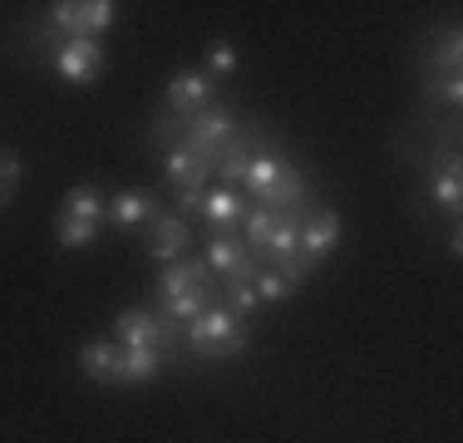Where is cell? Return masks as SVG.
<instances>
[{"mask_svg":"<svg viewBox=\"0 0 463 443\" xmlns=\"http://www.w3.org/2000/svg\"><path fill=\"white\" fill-rule=\"evenodd\" d=\"M257 153H261V138H257V133H237V138H232L222 153H217V163H213V168L227 177V187H232V193H237V183L247 177V168H251V158H257Z\"/></svg>","mask_w":463,"mask_h":443,"instance_id":"obj_11","label":"cell"},{"mask_svg":"<svg viewBox=\"0 0 463 443\" xmlns=\"http://www.w3.org/2000/svg\"><path fill=\"white\" fill-rule=\"evenodd\" d=\"M183 247H187V222L183 217H153L148 222V251H153V261H178L183 257Z\"/></svg>","mask_w":463,"mask_h":443,"instance_id":"obj_12","label":"cell"},{"mask_svg":"<svg viewBox=\"0 0 463 443\" xmlns=\"http://www.w3.org/2000/svg\"><path fill=\"white\" fill-rule=\"evenodd\" d=\"M207 64H213L217 74H232V70H237V50H232L227 40H213V50H207Z\"/></svg>","mask_w":463,"mask_h":443,"instance_id":"obj_23","label":"cell"},{"mask_svg":"<svg viewBox=\"0 0 463 443\" xmlns=\"http://www.w3.org/2000/svg\"><path fill=\"white\" fill-rule=\"evenodd\" d=\"M232 138H237V118L217 104H207L203 114H193L183 124V148H193L197 158H207V163H217V153H222Z\"/></svg>","mask_w":463,"mask_h":443,"instance_id":"obj_4","label":"cell"},{"mask_svg":"<svg viewBox=\"0 0 463 443\" xmlns=\"http://www.w3.org/2000/svg\"><path fill=\"white\" fill-rule=\"evenodd\" d=\"M247 197L241 193H232V187H222V193H207L203 197V217L213 222L217 231H227V227H237V222H247Z\"/></svg>","mask_w":463,"mask_h":443,"instance_id":"obj_16","label":"cell"},{"mask_svg":"<svg viewBox=\"0 0 463 443\" xmlns=\"http://www.w3.org/2000/svg\"><path fill=\"white\" fill-rule=\"evenodd\" d=\"M429 197H434L439 207H449V212H458V203H463V177H458V168H449L444 177H434V183H429Z\"/></svg>","mask_w":463,"mask_h":443,"instance_id":"obj_20","label":"cell"},{"mask_svg":"<svg viewBox=\"0 0 463 443\" xmlns=\"http://www.w3.org/2000/svg\"><path fill=\"white\" fill-rule=\"evenodd\" d=\"M291 291H296V286L286 281L281 271H261L257 276V296H261V301H291Z\"/></svg>","mask_w":463,"mask_h":443,"instance_id":"obj_22","label":"cell"},{"mask_svg":"<svg viewBox=\"0 0 463 443\" xmlns=\"http://www.w3.org/2000/svg\"><path fill=\"white\" fill-rule=\"evenodd\" d=\"M114 335H118V345H124V350H158V354H168L183 340V325H178V320H168L163 310H118Z\"/></svg>","mask_w":463,"mask_h":443,"instance_id":"obj_2","label":"cell"},{"mask_svg":"<svg viewBox=\"0 0 463 443\" xmlns=\"http://www.w3.org/2000/svg\"><path fill=\"white\" fill-rule=\"evenodd\" d=\"M183 340L193 345L197 360H232V354L247 350V330H241V320L232 316V310H222V306H213V310H203L197 320H187Z\"/></svg>","mask_w":463,"mask_h":443,"instance_id":"obj_1","label":"cell"},{"mask_svg":"<svg viewBox=\"0 0 463 443\" xmlns=\"http://www.w3.org/2000/svg\"><path fill=\"white\" fill-rule=\"evenodd\" d=\"M286 168H291V163L277 158V153H267V148H261L257 158H251V168H247V177H241V187H247V193L257 197V207L267 203L271 193H277V183H281V173H286Z\"/></svg>","mask_w":463,"mask_h":443,"instance_id":"obj_13","label":"cell"},{"mask_svg":"<svg viewBox=\"0 0 463 443\" xmlns=\"http://www.w3.org/2000/svg\"><path fill=\"white\" fill-rule=\"evenodd\" d=\"M213 286V266L197 261V257H178L168 271L158 276V291L163 301H178V296H193V291H207Z\"/></svg>","mask_w":463,"mask_h":443,"instance_id":"obj_9","label":"cell"},{"mask_svg":"<svg viewBox=\"0 0 463 443\" xmlns=\"http://www.w3.org/2000/svg\"><path fill=\"white\" fill-rule=\"evenodd\" d=\"M104 193H99V187H70V193H64V217H84V222H104Z\"/></svg>","mask_w":463,"mask_h":443,"instance_id":"obj_18","label":"cell"},{"mask_svg":"<svg viewBox=\"0 0 463 443\" xmlns=\"http://www.w3.org/2000/svg\"><path fill=\"white\" fill-rule=\"evenodd\" d=\"M232 301H237V310H257L261 306V296H257V286H241V291H227Z\"/></svg>","mask_w":463,"mask_h":443,"instance_id":"obj_24","label":"cell"},{"mask_svg":"<svg viewBox=\"0 0 463 443\" xmlns=\"http://www.w3.org/2000/svg\"><path fill=\"white\" fill-rule=\"evenodd\" d=\"M163 173H168V183L178 187V193H203L213 163L197 158L193 148H173V153H163Z\"/></svg>","mask_w":463,"mask_h":443,"instance_id":"obj_10","label":"cell"},{"mask_svg":"<svg viewBox=\"0 0 463 443\" xmlns=\"http://www.w3.org/2000/svg\"><path fill=\"white\" fill-rule=\"evenodd\" d=\"M207 266H213V271H222V286H227V291L257 286V276H261V257H257L251 247H237L227 231H217V237L207 241Z\"/></svg>","mask_w":463,"mask_h":443,"instance_id":"obj_5","label":"cell"},{"mask_svg":"<svg viewBox=\"0 0 463 443\" xmlns=\"http://www.w3.org/2000/svg\"><path fill=\"white\" fill-rule=\"evenodd\" d=\"M15 187H20V158L10 148H0V207H10Z\"/></svg>","mask_w":463,"mask_h":443,"instance_id":"obj_21","label":"cell"},{"mask_svg":"<svg viewBox=\"0 0 463 443\" xmlns=\"http://www.w3.org/2000/svg\"><path fill=\"white\" fill-rule=\"evenodd\" d=\"M296 241H301V251H306L311 261H326L330 251H335V241H340V217L330 212V207H316V212H306V207H301Z\"/></svg>","mask_w":463,"mask_h":443,"instance_id":"obj_7","label":"cell"},{"mask_svg":"<svg viewBox=\"0 0 463 443\" xmlns=\"http://www.w3.org/2000/svg\"><path fill=\"white\" fill-rule=\"evenodd\" d=\"M54 70L70 84H94L99 74H104V50H99V40H60Z\"/></svg>","mask_w":463,"mask_h":443,"instance_id":"obj_6","label":"cell"},{"mask_svg":"<svg viewBox=\"0 0 463 443\" xmlns=\"http://www.w3.org/2000/svg\"><path fill=\"white\" fill-rule=\"evenodd\" d=\"M54 237H60V247H70V251H84V247H94V237H99V222H84V217H64L54 222Z\"/></svg>","mask_w":463,"mask_h":443,"instance_id":"obj_19","label":"cell"},{"mask_svg":"<svg viewBox=\"0 0 463 443\" xmlns=\"http://www.w3.org/2000/svg\"><path fill=\"white\" fill-rule=\"evenodd\" d=\"M104 217H114L118 227H138V222H153V217H158V197L143 193V187H128V193H118L114 203L104 207Z\"/></svg>","mask_w":463,"mask_h":443,"instance_id":"obj_14","label":"cell"},{"mask_svg":"<svg viewBox=\"0 0 463 443\" xmlns=\"http://www.w3.org/2000/svg\"><path fill=\"white\" fill-rule=\"evenodd\" d=\"M207 99H213V89H207V74H197V70H178L168 80V114L173 118H193V114H203L207 108Z\"/></svg>","mask_w":463,"mask_h":443,"instance_id":"obj_8","label":"cell"},{"mask_svg":"<svg viewBox=\"0 0 463 443\" xmlns=\"http://www.w3.org/2000/svg\"><path fill=\"white\" fill-rule=\"evenodd\" d=\"M80 370L90 374L94 384H118V345L114 340H90L80 350Z\"/></svg>","mask_w":463,"mask_h":443,"instance_id":"obj_15","label":"cell"},{"mask_svg":"<svg viewBox=\"0 0 463 443\" xmlns=\"http://www.w3.org/2000/svg\"><path fill=\"white\" fill-rule=\"evenodd\" d=\"M163 354L158 350H124L118 345V384H148L158 380Z\"/></svg>","mask_w":463,"mask_h":443,"instance_id":"obj_17","label":"cell"},{"mask_svg":"<svg viewBox=\"0 0 463 443\" xmlns=\"http://www.w3.org/2000/svg\"><path fill=\"white\" fill-rule=\"evenodd\" d=\"M118 20L114 0H60L50 5V25L45 35H64V40H94L99 30H109Z\"/></svg>","mask_w":463,"mask_h":443,"instance_id":"obj_3","label":"cell"}]
</instances>
